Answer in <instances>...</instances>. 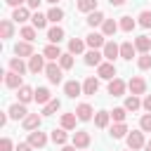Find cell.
<instances>
[{"label": "cell", "instance_id": "obj_1", "mask_svg": "<svg viewBox=\"0 0 151 151\" xmlns=\"http://www.w3.org/2000/svg\"><path fill=\"white\" fill-rule=\"evenodd\" d=\"M45 76H47V80H50L52 85H59V83L64 80V68L59 66V61H50V64L45 66Z\"/></svg>", "mask_w": 151, "mask_h": 151}, {"label": "cell", "instance_id": "obj_2", "mask_svg": "<svg viewBox=\"0 0 151 151\" xmlns=\"http://www.w3.org/2000/svg\"><path fill=\"white\" fill-rule=\"evenodd\" d=\"M125 139H127V149H132V151L144 149V144H146V139H144V130H130Z\"/></svg>", "mask_w": 151, "mask_h": 151}, {"label": "cell", "instance_id": "obj_3", "mask_svg": "<svg viewBox=\"0 0 151 151\" xmlns=\"http://www.w3.org/2000/svg\"><path fill=\"white\" fill-rule=\"evenodd\" d=\"M85 42H87V47H90V50H101V47L106 45V35H104V33L92 31V33H87V35H85Z\"/></svg>", "mask_w": 151, "mask_h": 151}, {"label": "cell", "instance_id": "obj_4", "mask_svg": "<svg viewBox=\"0 0 151 151\" xmlns=\"http://www.w3.org/2000/svg\"><path fill=\"white\" fill-rule=\"evenodd\" d=\"M101 52H104V59L106 61H116L120 57V45L113 42V40H106V45L101 47Z\"/></svg>", "mask_w": 151, "mask_h": 151}, {"label": "cell", "instance_id": "obj_5", "mask_svg": "<svg viewBox=\"0 0 151 151\" xmlns=\"http://www.w3.org/2000/svg\"><path fill=\"white\" fill-rule=\"evenodd\" d=\"M97 76H99L101 80H113V78H116V66H113V61H101V64L97 66Z\"/></svg>", "mask_w": 151, "mask_h": 151}, {"label": "cell", "instance_id": "obj_6", "mask_svg": "<svg viewBox=\"0 0 151 151\" xmlns=\"http://www.w3.org/2000/svg\"><path fill=\"white\" fill-rule=\"evenodd\" d=\"M127 90H130V94H144L146 92V80L142 76H132L127 80Z\"/></svg>", "mask_w": 151, "mask_h": 151}, {"label": "cell", "instance_id": "obj_7", "mask_svg": "<svg viewBox=\"0 0 151 151\" xmlns=\"http://www.w3.org/2000/svg\"><path fill=\"white\" fill-rule=\"evenodd\" d=\"M71 142H73L76 149H87V146L92 144V137H90V132H85V130H76Z\"/></svg>", "mask_w": 151, "mask_h": 151}, {"label": "cell", "instance_id": "obj_8", "mask_svg": "<svg viewBox=\"0 0 151 151\" xmlns=\"http://www.w3.org/2000/svg\"><path fill=\"white\" fill-rule=\"evenodd\" d=\"M45 54H33V57H28V71L31 73H40V71H45Z\"/></svg>", "mask_w": 151, "mask_h": 151}, {"label": "cell", "instance_id": "obj_9", "mask_svg": "<svg viewBox=\"0 0 151 151\" xmlns=\"http://www.w3.org/2000/svg\"><path fill=\"white\" fill-rule=\"evenodd\" d=\"M24 85V80H21V73H17V71H7L5 73V87H9V90H19Z\"/></svg>", "mask_w": 151, "mask_h": 151}, {"label": "cell", "instance_id": "obj_10", "mask_svg": "<svg viewBox=\"0 0 151 151\" xmlns=\"http://www.w3.org/2000/svg\"><path fill=\"white\" fill-rule=\"evenodd\" d=\"M125 90H127V83H125V80H120V78L109 80V94H111V97H123Z\"/></svg>", "mask_w": 151, "mask_h": 151}, {"label": "cell", "instance_id": "obj_11", "mask_svg": "<svg viewBox=\"0 0 151 151\" xmlns=\"http://www.w3.org/2000/svg\"><path fill=\"white\" fill-rule=\"evenodd\" d=\"M64 94H66L68 99H76V97L83 94V85H80L78 80H66V83H64Z\"/></svg>", "mask_w": 151, "mask_h": 151}, {"label": "cell", "instance_id": "obj_12", "mask_svg": "<svg viewBox=\"0 0 151 151\" xmlns=\"http://www.w3.org/2000/svg\"><path fill=\"white\" fill-rule=\"evenodd\" d=\"M28 144H31L33 149H42V146L47 144V134H45V132H40V127H38V130L28 132Z\"/></svg>", "mask_w": 151, "mask_h": 151}, {"label": "cell", "instance_id": "obj_13", "mask_svg": "<svg viewBox=\"0 0 151 151\" xmlns=\"http://www.w3.org/2000/svg\"><path fill=\"white\" fill-rule=\"evenodd\" d=\"M7 113H9V118H12V120H24V118L28 116V111H26V104H21V101L12 104V106L7 109Z\"/></svg>", "mask_w": 151, "mask_h": 151}, {"label": "cell", "instance_id": "obj_14", "mask_svg": "<svg viewBox=\"0 0 151 151\" xmlns=\"http://www.w3.org/2000/svg\"><path fill=\"white\" fill-rule=\"evenodd\" d=\"M14 54L17 57H33V42H28V40H21V42H17L14 45Z\"/></svg>", "mask_w": 151, "mask_h": 151}, {"label": "cell", "instance_id": "obj_15", "mask_svg": "<svg viewBox=\"0 0 151 151\" xmlns=\"http://www.w3.org/2000/svg\"><path fill=\"white\" fill-rule=\"evenodd\" d=\"M101 59H104V52H101V50H87L83 61H85L87 66H99V64H101Z\"/></svg>", "mask_w": 151, "mask_h": 151}, {"label": "cell", "instance_id": "obj_16", "mask_svg": "<svg viewBox=\"0 0 151 151\" xmlns=\"http://www.w3.org/2000/svg\"><path fill=\"white\" fill-rule=\"evenodd\" d=\"M97 90H99V76H97V78H94V76L85 78V83H83V94L92 97V94H97Z\"/></svg>", "mask_w": 151, "mask_h": 151}, {"label": "cell", "instance_id": "obj_17", "mask_svg": "<svg viewBox=\"0 0 151 151\" xmlns=\"http://www.w3.org/2000/svg\"><path fill=\"white\" fill-rule=\"evenodd\" d=\"M40 123H42V118L38 116V113H28L24 120H21V125H24V130H28V132H33V130H38L40 127Z\"/></svg>", "mask_w": 151, "mask_h": 151}, {"label": "cell", "instance_id": "obj_18", "mask_svg": "<svg viewBox=\"0 0 151 151\" xmlns=\"http://www.w3.org/2000/svg\"><path fill=\"white\" fill-rule=\"evenodd\" d=\"M33 14H31V7H14V12H12V19L17 21V24H24V21H28Z\"/></svg>", "mask_w": 151, "mask_h": 151}, {"label": "cell", "instance_id": "obj_19", "mask_svg": "<svg viewBox=\"0 0 151 151\" xmlns=\"http://www.w3.org/2000/svg\"><path fill=\"white\" fill-rule=\"evenodd\" d=\"M134 52H137V47H134V42H132V40H125V42H120V59H125V61H132Z\"/></svg>", "mask_w": 151, "mask_h": 151}, {"label": "cell", "instance_id": "obj_20", "mask_svg": "<svg viewBox=\"0 0 151 151\" xmlns=\"http://www.w3.org/2000/svg\"><path fill=\"white\" fill-rule=\"evenodd\" d=\"M17 97H19L21 104H28L31 99H35V90H33L31 85H21V87L17 90Z\"/></svg>", "mask_w": 151, "mask_h": 151}, {"label": "cell", "instance_id": "obj_21", "mask_svg": "<svg viewBox=\"0 0 151 151\" xmlns=\"http://www.w3.org/2000/svg\"><path fill=\"white\" fill-rule=\"evenodd\" d=\"M92 113H94V109L90 106V104H78L76 106V116H78V120H92Z\"/></svg>", "mask_w": 151, "mask_h": 151}, {"label": "cell", "instance_id": "obj_22", "mask_svg": "<svg viewBox=\"0 0 151 151\" xmlns=\"http://www.w3.org/2000/svg\"><path fill=\"white\" fill-rule=\"evenodd\" d=\"M64 35H66V33H64L61 26H52V28H47V40L54 42V45H59V42L64 40Z\"/></svg>", "mask_w": 151, "mask_h": 151}, {"label": "cell", "instance_id": "obj_23", "mask_svg": "<svg viewBox=\"0 0 151 151\" xmlns=\"http://www.w3.org/2000/svg\"><path fill=\"white\" fill-rule=\"evenodd\" d=\"M85 47H87V42H85L83 38H71V40H68V52H71V54H83Z\"/></svg>", "mask_w": 151, "mask_h": 151}, {"label": "cell", "instance_id": "obj_24", "mask_svg": "<svg viewBox=\"0 0 151 151\" xmlns=\"http://www.w3.org/2000/svg\"><path fill=\"white\" fill-rule=\"evenodd\" d=\"M127 132H130V130H127L125 123H113L111 130H109V134H111L113 139H123V137H127Z\"/></svg>", "mask_w": 151, "mask_h": 151}, {"label": "cell", "instance_id": "obj_25", "mask_svg": "<svg viewBox=\"0 0 151 151\" xmlns=\"http://www.w3.org/2000/svg\"><path fill=\"white\" fill-rule=\"evenodd\" d=\"M132 42H134L137 52H142V54H146V52L151 50V38H149V35H137Z\"/></svg>", "mask_w": 151, "mask_h": 151}, {"label": "cell", "instance_id": "obj_26", "mask_svg": "<svg viewBox=\"0 0 151 151\" xmlns=\"http://www.w3.org/2000/svg\"><path fill=\"white\" fill-rule=\"evenodd\" d=\"M120 26H118V21L116 19H104V24H101V33L106 35V38H111V35H116V31H118Z\"/></svg>", "mask_w": 151, "mask_h": 151}, {"label": "cell", "instance_id": "obj_27", "mask_svg": "<svg viewBox=\"0 0 151 151\" xmlns=\"http://www.w3.org/2000/svg\"><path fill=\"white\" fill-rule=\"evenodd\" d=\"M42 54H45V57H47L50 61H59V57H61L64 52L59 50V45H54V42H50V45H47V47L42 50Z\"/></svg>", "mask_w": 151, "mask_h": 151}, {"label": "cell", "instance_id": "obj_28", "mask_svg": "<svg viewBox=\"0 0 151 151\" xmlns=\"http://www.w3.org/2000/svg\"><path fill=\"white\" fill-rule=\"evenodd\" d=\"M109 123H111V111H97L94 113V125L97 127H109Z\"/></svg>", "mask_w": 151, "mask_h": 151}, {"label": "cell", "instance_id": "obj_29", "mask_svg": "<svg viewBox=\"0 0 151 151\" xmlns=\"http://www.w3.org/2000/svg\"><path fill=\"white\" fill-rule=\"evenodd\" d=\"M104 19H106V17H104V12L94 9V12H90V14H87V19H85V21H87V26H92V28H94V26H101V24H104Z\"/></svg>", "mask_w": 151, "mask_h": 151}, {"label": "cell", "instance_id": "obj_30", "mask_svg": "<svg viewBox=\"0 0 151 151\" xmlns=\"http://www.w3.org/2000/svg\"><path fill=\"white\" fill-rule=\"evenodd\" d=\"M9 68H12V71H17V73H21V76H24V73H26V71H28V64H26V61H24V59H21V57H12V59H9Z\"/></svg>", "mask_w": 151, "mask_h": 151}, {"label": "cell", "instance_id": "obj_31", "mask_svg": "<svg viewBox=\"0 0 151 151\" xmlns=\"http://www.w3.org/2000/svg\"><path fill=\"white\" fill-rule=\"evenodd\" d=\"M76 123H78L76 111H71V113H64V116H61V127H64V130H76Z\"/></svg>", "mask_w": 151, "mask_h": 151}, {"label": "cell", "instance_id": "obj_32", "mask_svg": "<svg viewBox=\"0 0 151 151\" xmlns=\"http://www.w3.org/2000/svg\"><path fill=\"white\" fill-rule=\"evenodd\" d=\"M0 35H2V40H7V38L14 35V24H12L9 19H2V21H0Z\"/></svg>", "mask_w": 151, "mask_h": 151}, {"label": "cell", "instance_id": "obj_33", "mask_svg": "<svg viewBox=\"0 0 151 151\" xmlns=\"http://www.w3.org/2000/svg\"><path fill=\"white\" fill-rule=\"evenodd\" d=\"M127 111H139L142 109V99H139V94H130V97H125V104H123Z\"/></svg>", "mask_w": 151, "mask_h": 151}, {"label": "cell", "instance_id": "obj_34", "mask_svg": "<svg viewBox=\"0 0 151 151\" xmlns=\"http://www.w3.org/2000/svg\"><path fill=\"white\" fill-rule=\"evenodd\" d=\"M50 139H52L54 144H59V146H64V144L68 142V134H66V130H64V127H59V130H52V134H50Z\"/></svg>", "mask_w": 151, "mask_h": 151}, {"label": "cell", "instance_id": "obj_35", "mask_svg": "<svg viewBox=\"0 0 151 151\" xmlns=\"http://www.w3.org/2000/svg\"><path fill=\"white\" fill-rule=\"evenodd\" d=\"M47 21H50V19H47V14H40V12H33V17H31V26H35L38 31H40V28H45V26H47Z\"/></svg>", "mask_w": 151, "mask_h": 151}, {"label": "cell", "instance_id": "obj_36", "mask_svg": "<svg viewBox=\"0 0 151 151\" xmlns=\"http://www.w3.org/2000/svg\"><path fill=\"white\" fill-rule=\"evenodd\" d=\"M59 109H61V101H59V99H50V101L42 106V116H54Z\"/></svg>", "mask_w": 151, "mask_h": 151}, {"label": "cell", "instance_id": "obj_37", "mask_svg": "<svg viewBox=\"0 0 151 151\" xmlns=\"http://www.w3.org/2000/svg\"><path fill=\"white\" fill-rule=\"evenodd\" d=\"M118 26H120V31H125V33H132V31H134V26H137V21H134L132 17H120Z\"/></svg>", "mask_w": 151, "mask_h": 151}, {"label": "cell", "instance_id": "obj_38", "mask_svg": "<svg viewBox=\"0 0 151 151\" xmlns=\"http://www.w3.org/2000/svg\"><path fill=\"white\" fill-rule=\"evenodd\" d=\"M47 19H50L52 24H59V21L64 19V9H61V7H57V5H52V9L47 12Z\"/></svg>", "mask_w": 151, "mask_h": 151}, {"label": "cell", "instance_id": "obj_39", "mask_svg": "<svg viewBox=\"0 0 151 151\" xmlns=\"http://www.w3.org/2000/svg\"><path fill=\"white\" fill-rule=\"evenodd\" d=\"M19 33H21V38H24V40L33 42V40H35V35H38V28H35V26H21V31H19Z\"/></svg>", "mask_w": 151, "mask_h": 151}, {"label": "cell", "instance_id": "obj_40", "mask_svg": "<svg viewBox=\"0 0 151 151\" xmlns=\"http://www.w3.org/2000/svg\"><path fill=\"white\" fill-rule=\"evenodd\" d=\"M50 99H52V94H50V90H47V87H38V90H35V101H38V104H42V106H45Z\"/></svg>", "mask_w": 151, "mask_h": 151}, {"label": "cell", "instance_id": "obj_41", "mask_svg": "<svg viewBox=\"0 0 151 151\" xmlns=\"http://www.w3.org/2000/svg\"><path fill=\"white\" fill-rule=\"evenodd\" d=\"M125 116H127V109H125V106H116V109L111 111L113 123H125Z\"/></svg>", "mask_w": 151, "mask_h": 151}, {"label": "cell", "instance_id": "obj_42", "mask_svg": "<svg viewBox=\"0 0 151 151\" xmlns=\"http://www.w3.org/2000/svg\"><path fill=\"white\" fill-rule=\"evenodd\" d=\"M78 9L85 12V14H90V12L97 9V0H78Z\"/></svg>", "mask_w": 151, "mask_h": 151}, {"label": "cell", "instance_id": "obj_43", "mask_svg": "<svg viewBox=\"0 0 151 151\" xmlns=\"http://www.w3.org/2000/svg\"><path fill=\"white\" fill-rule=\"evenodd\" d=\"M59 66H61L64 71L73 68V54H71V52H64V54L59 57Z\"/></svg>", "mask_w": 151, "mask_h": 151}, {"label": "cell", "instance_id": "obj_44", "mask_svg": "<svg viewBox=\"0 0 151 151\" xmlns=\"http://www.w3.org/2000/svg\"><path fill=\"white\" fill-rule=\"evenodd\" d=\"M137 66H139L142 71H149V68H151V54H149V52H146V54H139Z\"/></svg>", "mask_w": 151, "mask_h": 151}, {"label": "cell", "instance_id": "obj_45", "mask_svg": "<svg viewBox=\"0 0 151 151\" xmlns=\"http://www.w3.org/2000/svg\"><path fill=\"white\" fill-rule=\"evenodd\" d=\"M137 19H139V21H137L139 26H144V28H151V12H149V9L139 12V17H137Z\"/></svg>", "mask_w": 151, "mask_h": 151}, {"label": "cell", "instance_id": "obj_46", "mask_svg": "<svg viewBox=\"0 0 151 151\" xmlns=\"http://www.w3.org/2000/svg\"><path fill=\"white\" fill-rule=\"evenodd\" d=\"M139 130L151 132V113H144V116L139 118Z\"/></svg>", "mask_w": 151, "mask_h": 151}, {"label": "cell", "instance_id": "obj_47", "mask_svg": "<svg viewBox=\"0 0 151 151\" xmlns=\"http://www.w3.org/2000/svg\"><path fill=\"white\" fill-rule=\"evenodd\" d=\"M12 149H14L12 139H9V137H2V139H0V151H12Z\"/></svg>", "mask_w": 151, "mask_h": 151}, {"label": "cell", "instance_id": "obj_48", "mask_svg": "<svg viewBox=\"0 0 151 151\" xmlns=\"http://www.w3.org/2000/svg\"><path fill=\"white\" fill-rule=\"evenodd\" d=\"M142 109H144L146 113H151V94H146V97L142 99Z\"/></svg>", "mask_w": 151, "mask_h": 151}, {"label": "cell", "instance_id": "obj_49", "mask_svg": "<svg viewBox=\"0 0 151 151\" xmlns=\"http://www.w3.org/2000/svg\"><path fill=\"white\" fill-rule=\"evenodd\" d=\"M14 151H33V146H31V144H28V142H19V144H17V149H14Z\"/></svg>", "mask_w": 151, "mask_h": 151}, {"label": "cell", "instance_id": "obj_50", "mask_svg": "<svg viewBox=\"0 0 151 151\" xmlns=\"http://www.w3.org/2000/svg\"><path fill=\"white\" fill-rule=\"evenodd\" d=\"M40 2H42V0H26V7H31V9H38V7H40Z\"/></svg>", "mask_w": 151, "mask_h": 151}, {"label": "cell", "instance_id": "obj_51", "mask_svg": "<svg viewBox=\"0 0 151 151\" xmlns=\"http://www.w3.org/2000/svg\"><path fill=\"white\" fill-rule=\"evenodd\" d=\"M5 2H7L9 7H21V5L26 2V0H5Z\"/></svg>", "mask_w": 151, "mask_h": 151}, {"label": "cell", "instance_id": "obj_52", "mask_svg": "<svg viewBox=\"0 0 151 151\" xmlns=\"http://www.w3.org/2000/svg\"><path fill=\"white\" fill-rule=\"evenodd\" d=\"M7 118H9V113H0V125H7Z\"/></svg>", "mask_w": 151, "mask_h": 151}, {"label": "cell", "instance_id": "obj_53", "mask_svg": "<svg viewBox=\"0 0 151 151\" xmlns=\"http://www.w3.org/2000/svg\"><path fill=\"white\" fill-rule=\"evenodd\" d=\"M111 2V7H120V5H125V0H109Z\"/></svg>", "mask_w": 151, "mask_h": 151}, {"label": "cell", "instance_id": "obj_54", "mask_svg": "<svg viewBox=\"0 0 151 151\" xmlns=\"http://www.w3.org/2000/svg\"><path fill=\"white\" fill-rule=\"evenodd\" d=\"M61 151H76V146H73V144H71V146H68V144H64V146H61Z\"/></svg>", "mask_w": 151, "mask_h": 151}, {"label": "cell", "instance_id": "obj_55", "mask_svg": "<svg viewBox=\"0 0 151 151\" xmlns=\"http://www.w3.org/2000/svg\"><path fill=\"white\" fill-rule=\"evenodd\" d=\"M144 151H151V139H149V142L144 144Z\"/></svg>", "mask_w": 151, "mask_h": 151}, {"label": "cell", "instance_id": "obj_56", "mask_svg": "<svg viewBox=\"0 0 151 151\" xmlns=\"http://www.w3.org/2000/svg\"><path fill=\"white\" fill-rule=\"evenodd\" d=\"M45 2H50V5H57V2H59V0H45Z\"/></svg>", "mask_w": 151, "mask_h": 151}, {"label": "cell", "instance_id": "obj_57", "mask_svg": "<svg viewBox=\"0 0 151 151\" xmlns=\"http://www.w3.org/2000/svg\"><path fill=\"white\" fill-rule=\"evenodd\" d=\"M125 151H132V149H125Z\"/></svg>", "mask_w": 151, "mask_h": 151}]
</instances>
